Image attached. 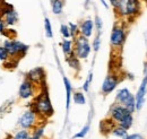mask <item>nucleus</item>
I'll list each match as a JSON object with an SVG mask.
<instances>
[{
  "instance_id": "nucleus-25",
  "label": "nucleus",
  "mask_w": 147,
  "mask_h": 139,
  "mask_svg": "<svg viewBox=\"0 0 147 139\" xmlns=\"http://www.w3.org/2000/svg\"><path fill=\"white\" fill-rule=\"evenodd\" d=\"M44 30H45V35L47 37L51 38L53 36V32H52V26H51V22L49 18L44 19Z\"/></svg>"
},
{
  "instance_id": "nucleus-20",
  "label": "nucleus",
  "mask_w": 147,
  "mask_h": 139,
  "mask_svg": "<svg viewBox=\"0 0 147 139\" xmlns=\"http://www.w3.org/2000/svg\"><path fill=\"white\" fill-rule=\"evenodd\" d=\"M52 11L55 15H60L63 10V1L62 0H51Z\"/></svg>"
},
{
  "instance_id": "nucleus-18",
  "label": "nucleus",
  "mask_w": 147,
  "mask_h": 139,
  "mask_svg": "<svg viewBox=\"0 0 147 139\" xmlns=\"http://www.w3.org/2000/svg\"><path fill=\"white\" fill-rule=\"evenodd\" d=\"M111 135H113V136H115V137L121 138V139H127V137L129 136L128 130H126L125 128H122V127H120V126H118V124L112 129Z\"/></svg>"
},
{
  "instance_id": "nucleus-2",
  "label": "nucleus",
  "mask_w": 147,
  "mask_h": 139,
  "mask_svg": "<svg viewBox=\"0 0 147 139\" xmlns=\"http://www.w3.org/2000/svg\"><path fill=\"white\" fill-rule=\"evenodd\" d=\"M109 118L115 122V124L125 128L126 130H129L134 123L132 113L129 112L123 105H120L118 103L111 105L109 110Z\"/></svg>"
},
{
  "instance_id": "nucleus-12",
  "label": "nucleus",
  "mask_w": 147,
  "mask_h": 139,
  "mask_svg": "<svg viewBox=\"0 0 147 139\" xmlns=\"http://www.w3.org/2000/svg\"><path fill=\"white\" fill-rule=\"evenodd\" d=\"M142 10V2L140 0H127L126 5V17L135 18L140 14Z\"/></svg>"
},
{
  "instance_id": "nucleus-33",
  "label": "nucleus",
  "mask_w": 147,
  "mask_h": 139,
  "mask_svg": "<svg viewBox=\"0 0 147 139\" xmlns=\"http://www.w3.org/2000/svg\"><path fill=\"white\" fill-rule=\"evenodd\" d=\"M5 32H6V24H5L2 15L0 14V33H5Z\"/></svg>"
},
{
  "instance_id": "nucleus-30",
  "label": "nucleus",
  "mask_w": 147,
  "mask_h": 139,
  "mask_svg": "<svg viewBox=\"0 0 147 139\" xmlns=\"http://www.w3.org/2000/svg\"><path fill=\"white\" fill-rule=\"evenodd\" d=\"M0 60L3 62H7L9 60V54L3 45H0Z\"/></svg>"
},
{
  "instance_id": "nucleus-4",
  "label": "nucleus",
  "mask_w": 147,
  "mask_h": 139,
  "mask_svg": "<svg viewBox=\"0 0 147 139\" xmlns=\"http://www.w3.org/2000/svg\"><path fill=\"white\" fill-rule=\"evenodd\" d=\"M115 103L123 105L131 113H134L136 111V97L128 88H121L117 92Z\"/></svg>"
},
{
  "instance_id": "nucleus-31",
  "label": "nucleus",
  "mask_w": 147,
  "mask_h": 139,
  "mask_svg": "<svg viewBox=\"0 0 147 139\" xmlns=\"http://www.w3.org/2000/svg\"><path fill=\"white\" fill-rule=\"evenodd\" d=\"M94 25L96 26V30H97V34H101L102 33V27H103V22L102 19L96 16L95 17V20H94Z\"/></svg>"
},
{
  "instance_id": "nucleus-32",
  "label": "nucleus",
  "mask_w": 147,
  "mask_h": 139,
  "mask_svg": "<svg viewBox=\"0 0 147 139\" xmlns=\"http://www.w3.org/2000/svg\"><path fill=\"white\" fill-rule=\"evenodd\" d=\"M92 78H93V75L92 74H90V75H88V78L85 80L84 86H83V89H84L85 92H88V89H90V85H91V83H92Z\"/></svg>"
},
{
  "instance_id": "nucleus-28",
  "label": "nucleus",
  "mask_w": 147,
  "mask_h": 139,
  "mask_svg": "<svg viewBox=\"0 0 147 139\" xmlns=\"http://www.w3.org/2000/svg\"><path fill=\"white\" fill-rule=\"evenodd\" d=\"M60 33H61V35L63 36V38H69V37H71L69 26L66 25V24H62V25L60 26Z\"/></svg>"
},
{
  "instance_id": "nucleus-34",
  "label": "nucleus",
  "mask_w": 147,
  "mask_h": 139,
  "mask_svg": "<svg viewBox=\"0 0 147 139\" xmlns=\"http://www.w3.org/2000/svg\"><path fill=\"white\" fill-rule=\"evenodd\" d=\"M127 139H145L143 136H140L139 134H132V135H129Z\"/></svg>"
},
{
  "instance_id": "nucleus-35",
  "label": "nucleus",
  "mask_w": 147,
  "mask_h": 139,
  "mask_svg": "<svg viewBox=\"0 0 147 139\" xmlns=\"http://www.w3.org/2000/svg\"><path fill=\"white\" fill-rule=\"evenodd\" d=\"M110 1V3L112 5V7L114 8V9H117L118 8V5H119V0H109Z\"/></svg>"
},
{
  "instance_id": "nucleus-36",
  "label": "nucleus",
  "mask_w": 147,
  "mask_h": 139,
  "mask_svg": "<svg viewBox=\"0 0 147 139\" xmlns=\"http://www.w3.org/2000/svg\"><path fill=\"white\" fill-rule=\"evenodd\" d=\"M100 1L102 2V5H103V6L105 7V8H109V5L107 3V1H105V0H100Z\"/></svg>"
},
{
  "instance_id": "nucleus-14",
  "label": "nucleus",
  "mask_w": 147,
  "mask_h": 139,
  "mask_svg": "<svg viewBox=\"0 0 147 139\" xmlns=\"http://www.w3.org/2000/svg\"><path fill=\"white\" fill-rule=\"evenodd\" d=\"M93 30H94V22L92 19H85L80 23L79 25V34L90 38L93 34Z\"/></svg>"
},
{
  "instance_id": "nucleus-6",
  "label": "nucleus",
  "mask_w": 147,
  "mask_h": 139,
  "mask_svg": "<svg viewBox=\"0 0 147 139\" xmlns=\"http://www.w3.org/2000/svg\"><path fill=\"white\" fill-rule=\"evenodd\" d=\"M127 32L123 25L115 24L110 35V44L113 49H121L126 42Z\"/></svg>"
},
{
  "instance_id": "nucleus-15",
  "label": "nucleus",
  "mask_w": 147,
  "mask_h": 139,
  "mask_svg": "<svg viewBox=\"0 0 147 139\" xmlns=\"http://www.w3.org/2000/svg\"><path fill=\"white\" fill-rule=\"evenodd\" d=\"M115 122L113 121L112 119H105V120H102L101 123H100V129H101V132L103 135H108V134H111L112 129L115 127Z\"/></svg>"
},
{
  "instance_id": "nucleus-5",
  "label": "nucleus",
  "mask_w": 147,
  "mask_h": 139,
  "mask_svg": "<svg viewBox=\"0 0 147 139\" xmlns=\"http://www.w3.org/2000/svg\"><path fill=\"white\" fill-rule=\"evenodd\" d=\"M3 47L7 50L9 57L17 58V59L24 57L28 51V45L24 44L23 42L17 41V40H7L3 42Z\"/></svg>"
},
{
  "instance_id": "nucleus-8",
  "label": "nucleus",
  "mask_w": 147,
  "mask_h": 139,
  "mask_svg": "<svg viewBox=\"0 0 147 139\" xmlns=\"http://www.w3.org/2000/svg\"><path fill=\"white\" fill-rule=\"evenodd\" d=\"M35 86L32 82H30L27 78L23 80L18 89V95L22 100H30L35 95Z\"/></svg>"
},
{
  "instance_id": "nucleus-37",
  "label": "nucleus",
  "mask_w": 147,
  "mask_h": 139,
  "mask_svg": "<svg viewBox=\"0 0 147 139\" xmlns=\"http://www.w3.org/2000/svg\"><path fill=\"white\" fill-rule=\"evenodd\" d=\"M144 2H146V3H147V0H144Z\"/></svg>"
},
{
  "instance_id": "nucleus-29",
  "label": "nucleus",
  "mask_w": 147,
  "mask_h": 139,
  "mask_svg": "<svg viewBox=\"0 0 147 139\" xmlns=\"http://www.w3.org/2000/svg\"><path fill=\"white\" fill-rule=\"evenodd\" d=\"M100 47H101V34H97L95 36L94 41H93L92 49L95 52H97V51L100 50Z\"/></svg>"
},
{
  "instance_id": "nucleus-17",
  "label": "nucleus",
  "mask_w": 147,
  "mask_h": 139,
  "mask_svg": "<svg viewBox=\"0 0 147 139\" xmlns=\"http://www.w3.org/2000/svg\"><path fill=\"white\" fill-rule=\"evenodd\" d=\"M63 84H65V88H66V109L69 110L70 99H71V95H73V87L70 84V80L67 77H63Z\"/></svg>"
},
{
  "instance_id": "nucleus-19",
  "label": "nucleus",
  "mask_w": 147,
  "mask_h": 139,
  "mask_svg": "<svg viewBox=\"0 0 147 139\" xmlns=\"http://www.w3.org/2000/svg\"><path fill=\"white\" fill-rule=\"evenodd\" d=\"M66 61H67V63L69 65V67L73 68L74 70H76V71L80 70V62H79V59L76 57L75 53H73V54L69 55V57H67V58H66Z\"/></svg>"
},
{
  "instance_id": "nucleus-27",
  "label": "nucleus",
  "mask_w": 147,
  "mask_h": 139,
  "mask_svg": "<svg viewBox=\"0 0 147 139\" xmlns=\"http://www.w3.org/2000/svg\"><path fill=\"white\" fill-rule=\"evenodd\" d=\"M88 131H90V126L88 124H86L79 132H77L75 136L73 137V139H78V138H85L86 137V135L88 134Z\"/></svg>"
},
{
  "instance_id": "nucleus-3",
  "label": "nucleus",
  "mask_w": 147,
  "mask_h": 139,
  "mask_svg": "<svg viewBox=\"0 0 147 139\" xmlns=\"http://www.w3.org/2000/svg\"><path fill=\"white\" fill-rule=\"evenodd\" d=\"M91 51H92V47L87 37L79 34L76 38H74V52L79 60L87 59Z\"/></svg>"
},
{
  "instance_id": "nucleus-7",
  "label": "nucleus",
  "mask_w": 147,
  "mask_h": 139,
  "mask_svg": "<svg viewBox=\"0 0 147 139\" xmlns=\"http://www.w3.org/2000/svg\"><path fill=\"white\" fill-rule=\"evenodd\" d=\"M41 118L35 113V111H33L32 109L26 110L18 119V126L20 129H25V130H33L35 127H37L40 123L38 120Z\"/></svg>"
},
{
  "instance_id": "nucleus-23",
  "label": "nucleus",
  "mask_w": 147,
  "mask_h": 139,
  "mask_svg": "<svg viewBox=\"0 0 147 139\" xmlns=\"http://www.w3.org/2000/svg\"><path fill=\"white\" fill-rule=\"evenodd\" d=\"M31 136L30 130H25V129H20L18 130L14 136H10L9 139H27Z\"/></svg>"
},
{
  "instance_id": "nucleus-10",
  "label": "nucleus",
  "mask_w": 147,
  "mask_h": 139,
  "mask_svg": "<svg viewBox=\"0 0 147 139\" xmlns=\"http://www.w3.org/2000/svg\"><path fill=\"white\" fill-rule=\"evenodd\" d=\"M26 78L32 82L34 85H44V80H45V71L42 67H36V68H33L31 69L27 75H26Z\"/></svg>"
},
{
  "instance_id": "nucleus-13",
  "label": "nucleus",
  "mask_w": 147,
  "mask_h": 139,
  "mask_svg": "<svg viewBox=\"0 0 147 139\" xmlns=\"http://www.w3.org/2000/svg\"><path fill=\"white\" fill-rule=\"evenodd\" d=\"M146 89H147V74L146 76L144 77L140 86L137 90V94L135 95L136 97V110L139 111L142 107H143V104H144V101H145V95H146Z\"/></svg>"
},
{
  "instance_id": "nucleus-26",
  "label": "nucleus",
  "mask_w": 147,
  "mask_h": 139,
  "mask_svg": "<svg viewBox=\"0 0 147 139\" xmlns=\"http://www.w3.org/2000/svg\"><path fill=\"white\" fill-rule=\"evenodd\" d=\"M69 26V30H70V35L73 38H76L78 35H79V26L75 23H69L68 24Z\"/></svg>"
},
{
  "instance_id": "nucleus-24",
  "label": "nucleus",
  "mask_w": 147,
  "mask_h": 139,
  "mask_svg": "<svg viewBox=\"0 0 147 139\" xmlns=\"http://www.w3.org/2000/svg\"><path fill=\"white\" fill-rule=\"evenodd\" d=\"M126 5H127V0H119V5L118 8L115 9L117 13L121 16V17H126Z\"/></svg>"
},
{
  "instance_id": "nucleus-9",
  "label": "nucleus",
  "mask_w": 147,
  "mask_h": 139,
  "mask_svg": "<svg viewBox=\"0 0 147 139\" xmlns=\"http://www.w3.org/2000/svg\"><path fill=\"white\" fill-rule=\"evenodd\" d=\"M120 79L119 77L115 75V74H109L105 79L103 80V84H102V87H101V90L104 95H109L110 93H112L115 87L118 86Z\"/></svg>"
},
{
  "instance_id": "nucleus-22",
  "label": "nucleus",
  "mask_w": 147,
  "mask_h": 139,
  "mask_svg": "<svg viewBox=\"0 0 147 139\" xmlns=\"http://www.w3.org/2000/svg\"><path fill=\"white\" fill-rule=\"evenodd\" d=\"M74 102L78 105H84L86 104V97L84 95L83 92H75L73 94Z\"/></svg>"
},
{
  "instance_id": "nucleus-1",
  "label": "nucleus",
  "mask_w": 147,
  "mask_h": 139,
  "mask_svg": "<svg viewBox=\"0 0 147 139\" xmlns=\"http://www.w3.org/2000/svg\"><path fill=\"white\" fill-rule=\"evenodd\" d=\"M31 109L33 111H35V113L41 119L42 118L43 119H48L53 114L55 110H53L52 103L50 101V97H49L47 88L42 89V92L34 99Z\"/></svg>"
},
{
  "instance_id": "nucleus-21",
  "label": "nucleus",
  "mask_w": 147,
  "mask_h": 139,
  "mask_svg": "<svg viewBox=\"0 0 147 139\" xmlns=\"http://www.w3.org/2000/svg\"><path fill=\"white\" fill-rule=\"evenodd\" d=\"M43 136H44V126L38 124L32 130V134H31L32 139H43Z\"/></svg>"
},
{
  "instance_id": "nucleus-11",
  "label": "nucleus",
  "mask_w": 147,
  "mask_h": 139,
  "mask_svg": "<svg viewBox=\"0 0 147 139\" xmlns=\"http://www.w3.org/2000/svg\"><path fill=\"white\" fill-rule=\"evenodd\" d=\"M3 17V20H5V24L6 26H13L15 25L17 22H18V14L16 13V10L8 6L6 9H2L1 13H0Z\"/></svg>"
},
{
  "instance_id": "nucleus-16",
  "label": "nucleus",
  "mask_w": 147,
  "mask_h": 139,
  "mask_svg": "<svg viewBox=\"0 0 147 139\" xmlns=\"http://www.w3.org/2000/svg\"><path fill=\"white\" fill-rule=\"evenodd\" d=\"M60 45H61L62 52L66 55V58L69 57V55H71L73 53H75L74 52V41H71V40L65 38V40L60 43Z\"/></svg>"
}]
</instances>
